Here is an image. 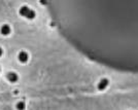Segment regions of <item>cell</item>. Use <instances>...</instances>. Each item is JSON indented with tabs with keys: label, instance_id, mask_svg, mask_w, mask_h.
I'll use <instances>...</instances> for the list:
<instances>
[{
	"label": "cell",
	"instance_id": "cell-1",
	"mask_svg": "<svg viewBox=\"0 0 138 110\" xmlns=\"http://www.w3.org/2000/svg\"><path fill=\"white\" fill-rule=\"evenodd\" d=\"M20 14L27 18V19H30V20H32V19L35 18V12H33V11H31L27 6H23V7L20 8Z\"/></svg>",
	"mask_w": 138,
	"mask_h": 110
},
{
	"label": "cell",
	"instance_id": "cell-2",
	"mask_svg": "<svg viewBox=\"0 0 138 110\" xmlns=\"http://www.w3.org/2000/svg\"><path fill=\"white\" fill-rule=\"evenodd\" d=\"M108 83H109V81H108L107 78H102L100 81L98 82V85H97V88L99 91H104L108 86Z\"/></svg>",
	"mask_w": 138,
	"mask_h": 110
},
{
	"label": "cell",
	"instance_id": "cell-3",
	"mask_svg": "<svg viewBox=\"0 0 138 110\" xmlns=\"http://www.w3.org/2000/svg\"><path fill=\"white\" fill-rule=\"evenodd\" d=\"M18 58H19V61L21 62V63H26V62L28 61V54L26 51H21L19 54Z\"/></svg>",
	"mask_w": 138,
	"mask_h": 110
},
{
	"label": "cell",
	"instance_id": "cell-4",
	"mask_svg": "<svg viewBox=\"0 0 138 110\" xmlns=\"http://www.w3.org/2000/svg\"><path fill=\"white\" fill-rule=\"evenodd\" d=\"M1 33H2L3 35H8V34L11 33V28H9V26H8V25H3V26L1 27Z\"/></svg>",
	"mask_w": 138,
	"mask_h": 110
},
{
	"label": "cell",
	"instance_id": "cell-5",
	"mask_svg": "<svg viewBox=\"0 0 138 110\" xmlns=\"http://www.w3.org/2000/svg\"><path fill=\"white\" fill-rule=\"evenodd\" d=\"M7 79L11 81V82H16L18 80V75L13 72H11V73L7 74Z\"/></svg>",
	"mask_w": 138,
	"mask_h": 110
},
{
	"label": "cell",
	"instance_id": "cell-6",
	"mask_svg": "<svg viewBox=\"0 0 138 110\" xmlns=\"http://www.w3.org/2000/svg\"><path fill=\"white\" fill-rule=\"evenodd\" d=\"M25 107H26V105H25V103L24 102H19L18 104H17V109L18 110H24L25 109Z\"/></svg>",
	"mask_w": 138,
	"mask_h": 110
},
{
	"label": "cell",
	"instance_id": "cell-7",
	"mask_svg": "<svg viewBox=\"0 0 138 110\" xmlns=\"http://www.w3.org/2000/svg\"><path fill=\"white\" fill-rule=\"evenodd\" d=\"M2 54H3V50H2V49H1V48H0V57H1V56H2Z\"/></svg>",
	"mask_w": 138,
	"mask_h": 110
}]
</instances>
